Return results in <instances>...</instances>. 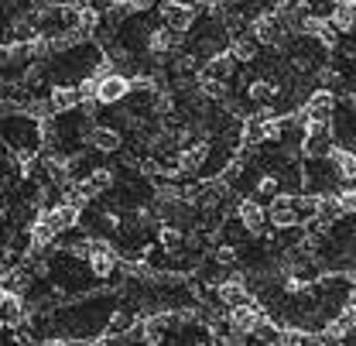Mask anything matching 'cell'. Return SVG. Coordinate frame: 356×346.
<instances>
[{
	"label": "cell",
	"mask_w": 356,
	"mask_h": 346,
	"mask_svg": "<svg viewBox=\"0 0 356 346\" xmlns=\"http://www.w3.org/2000/svg\"><path fill=\"white\" fill-rule=\"evenodd\" d=\"M134 93V79L124 72H110L106 65L96 72V89H92V100L99 107H113V103H124Z\"/></svg>",
	"instance_id": "obj_1"
},
{
	"label": "cell",
	"mask_w": 356,
	"mask_h": 346,
	"mask_svg": "<svg viewBox=\"0 0 356 346\" xmlns=\"http://www.w3.org/2000/svg\"><path fill=\"white\" fill-rule=\"evenodd\" d=\"M147 48L154 52V55H172L181 48V38H178L175 28H158V31H151V38H147Z\"/></svg>",
	"instance_id": "obj_8"
},
{
	"label": "cell",
	"mask_w": 356,
	"mask_h": 346,
	"mask_svg": "<svg viewBox=\"0 0 356 346\" xmlns=\"http://www.w3.org/2000/svg\"><path fill=\"white\" fill-rule=\"evenodd\" d=\"M336 100H332V93L329 89H318V93H312L309 103H305V120L309 124H329L332 120V107Z\"/></svg>",
	"instance_id": "obj_3"
},
{
	"label": "cell",
	"mask_w": 356,
	"mask_h": 346,
	"mask_svg": "<svg viewBox=\"0 0 356 346\" xmlns=\"http://www.w3.org/2000/svg\"><path fill=\"white\" fill-rule=\"evenodd\" d=\"M216 299H220L222 305L247 302V288H243V281H240V278H226L220 288H216Z\"/></svg>",
	"instance_id": "obj_12"
},
{
	"label": "cell",
	"mask_w": 356,
	"mask_h": 346,
	"mask_svg": "<svg viewBox=\"0 0 356 346\" xmlns=\"http://www.w3.org/2000/svg\"><path fill=\"white\" fill-rule=\"evenodd\" d=\"M229 326L233 329H254V326H261V312L247 302L229 305Z\"/></svg>",
	"instance_id": "obj_10"
},
{
	"label": "cell",
	"mask_w": 356,
	"mask_h": 346,
	"mask_svg": "<svg viewBox=\"0 0 356 346\" xmlns=\"http://www.w3.org/2000/svg\"><path fill=\"white\" fill-rule=\"evenodd\" d=\"M134 322H137L134 312H113V315H110V329H113V336H117V333H127Z\"/></svg>",
	"instance_id": "obj_13"
},
{
	"label": "cell",
	"mask_w": 356,
	"mask_h": 346,
	"mask_svg": "<svg viewBox=\"0 0 356 346\" xmlns=\"http://www.w3.org/2000/svg\"><path fill=\"white\" fill-rule=\"evenodd\" d=\"M236 219H240V226L247 230V233H261L267 226V206L264 203H257V199H247V203H240V213H236Z\"/></svg>",
	"instance_id": "obj_5"
},
{
	"label": "cell",
	"mask_w": 356,
	"mask_h": 346,
	"mask_svg": "<svg viewBox=\"0 0 356 346\" xmlns=\"http://www.w3.org/2000/svg\"><path fill=\"white\" fill-rule=\"evenodd\" d=\"M83 103V93L79 86H55L51 89V96H48V107H51V113H65V110H76Z\"/></svg>",
	"instance_id": "obj_7"
},
{
	"label": "cell",
	"mask_w": 356,
	"mask_h": 346,
	"mask_svg": "<svg viewBox=\"0 0 356 346\" xmlns=\"http://www.w3.org/2000/svg\"><path fill=\"white\" fill-rule=\"evenodd\" d=\"M161 17H165L168 28H175L178 35H181V31L192 28V21H195V7H192V3H181V0H165V3H161Z\"/></svg>",
	"instance_id": "obj_2"
},
{
	"label": "cell",
	"mask_w": 356,
	"mask_h": 346,
	"mask_svg": "<svg viewBox=\"0 0 356 346\" xmlns=\"http://www.w3.org/2000/svg\"><path fill=\"white\" fill-rule=\"evenodd\" d=\"M267 223H274L277 230H281V226H298L302 217H298V210H295V199H291V196H288V199H284V196H277V199H274V206L267 210Z\"/></svg>",
	"instance_id": "obj_6"
},
{
	"label": "cell",
	"mask_w": 356,
	"mask_h": 346,
	"mask_svg": "<svg viewBox=\"0 0 356 346\" xmlns=\"http://www.w3.org/2000/svg\"><path fill=\"white\" fill-rule=\"evenodd\" d=\"M89 267H92V274L96 278H106V274H113V267H117V254H113V247L110 244H99V240H92L89 244Z\"/></svg>",
	"instance_id": "obj_4"
},
{
	"label": "cell",
	"mask_w": 356,
	"mask_h": 346,
	"mask_svg": "<svg viewBox=\"0 0 356 346\" xmlns=\"http://www.w3.org/2000/svg\"><path fill=\"white\" fill-rule=\"evenodd\" d=\"M257 52H261V42H257L254 35H240L236 42L229 45V52H226V55H229L233 62H254V58H257Z\"/></svg>",
	"instance_id": "obj_11"
},
{
	"label": "cell",
	"mask_w": 356,
	"mask_h": 346,
	"mask_svg": "<svg viewBox=\"0 0 356 346\" xmlns=\"http://www.w3.org/2000/svg\"><path fill=\"white\" fill-rule=\"evenodd\" d=\"M86 141H89V148H96V151H106V155H113V151H120V134L113 127H92L86 134Z\"/></svg>",
	"instance_id": "obj_9"
},
{
	"label": "cell",
	"mask_w": 356,
	"mask_h": 346,
	"mask_svg": "<svg viewBox=\"0 0 356 346\" xmlns=\"http://www.w3.org/2000/svg\"><path fill=\"white\" fill-rule=\"evenodd\" d=\"M158 0H127V10H151Z\"/></svg>",
	"instance_id": "obj_14"
}]
</instances>
